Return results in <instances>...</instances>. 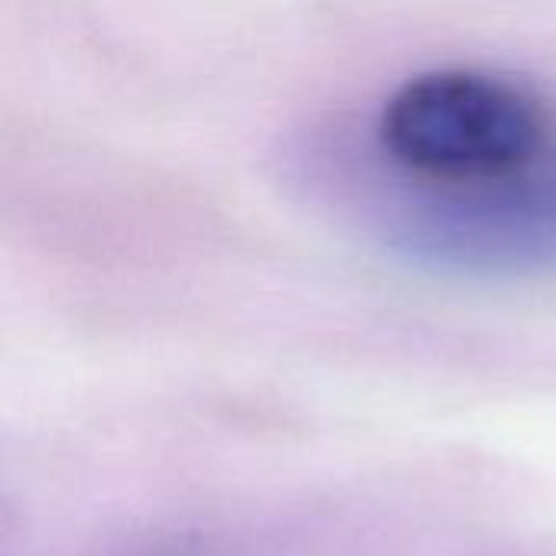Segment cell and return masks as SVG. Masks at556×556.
Returning a JSON list of instances; mask_svg holds the SVG:
<instances>
[{
	"label": "cell",
	"instance_id": "6da1fadb",
	"mask_svg": "<svg viewBox=\"0 0 556 556\" xmlns=\"http://www.w3.org/2000/svg\"><path fill=\"white\" fill-rule=\"evenodd\" d=\"M378 147L407 189H476L556 160V108L538 88L482 68H433L381 108Z\"/></svg>",
	"mask_w": 556,
	"mask_h": 556
},
{
	"label": "cell",
	"instance_id": "7a4b0ae2",
	"mask_svg": "<svg viewBox=\"0 0 556 556\" xmlns=\"http://www.w3.org/2000/svg\"><path fill=\"white\" fill-rule=\"evenodd\" d=\"M397 238L417 261L463 274L554 267L556 160L495 186L407 189Z\"/></svg>",
	"mask_w": 556,
	"mask_h": 556
}]
</instances>
